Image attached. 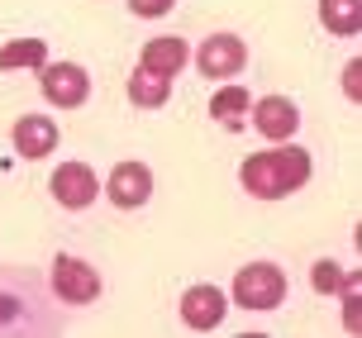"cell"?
<instances>
[{
    "label": "cell",
    "instance_id": "1",
    "mask_svg": "<svg viewBox=\"0 0 362 338\" xmlns=\"http://www.w3.org/2000/svg\"><path fill=\"white\" fill-rule=\"evenodd\" d=\"M315 172V162H310L305 148H291V143H276L272 153H257V158H243L238 167V181H243V191L257 200H281L291 191H300Z\"/></svg>",
    "mask_w": 362,
    "mask_h": 338
},
{
    "label": "cell",
    "instance_id": "2",
    "mask_svg": "<svg viewBox=\"0 0 362 338\" xmlns=\"http://www.w3.org/2000/svg\"><path fill=\"white\" fill-rule=\"evenodd\" d=\"M234 305L238 310H253V315H267L286 301V272L276 262H248V267L234 272Z\"/></svg>",
    "mask_w": 362,
    "mask_h": 338
},
{
    "label": "cell",
    "instance_id": "3",
    "mask_svg": "<svg viewBox=\"0 0 362 338\" xmlns=\"http://www.w3.org/2000/svg\"><path fill=\"white\" fill-rule=\"evenodd\" d=\"M38 86H43L48 105L76 110V105H86V95H90V71L81 62H43L38 67Z\"/></svg>",
    "mask_w": 362,
    "mask_h": 338
},
{
    "label": "cell",
    "instance_id": "4",
    "mask_svg": "<svg viewBox=\"0 0 362 338\" xmlns=\"http://www.w3.org/2000/svg\"><path fill=\"white\" fill-rule=\"evenodd\" d=\"M53 291L57 301L67 305H90L95 296H100V272L90 267L86 257H53Z\"/></svg>",
    "mask_w": 362,
    "mask_h": 338
},
{
    "label": "cell",
    "instance_id": "5",
    "mask_svg": "<svg viewBox=\"0 0 362 338\" xmlns=\"http://www.w3.org/2000/svg\"><path fill=\"white\" fill-rule=\"evenodd\" d=\"M48 191H53V200L62 210H86L90 200L100 196V177L86 162H62L53 172V181H48Z\"/></svg>",
    "mask_w": 362,
    "mask_h": 338
},
{
    "label": "cell",
    "instance_id": "6",
    "mask_svg": "<svg viewBox=\"0 0 362 338\" xmlns=\"http://www.w3.org/2000/svg\"><path fill=\"white\" fill-rule=\"evenodd\" d=\"M200 71L210 76V81H229V76H238L243 71V62H248V43L238 34H210L205 43H200Z\"/></svg>",
    "mask_w": 362,
    "mask_h": 338
},
{
    "label": "cell",
    "instance_id": "7",
    "mask_svg": "<svg viewBox=\"0 0 362 338\" xmlns=\"http://www.w3.org/2000/svg\"><path fill=\"white\" fill-rule=\"evenodd\" d=\"M248 120L257 124L262 139L286 143V139H296V129H300V105H296L291 95H262L257 105H248Z\"/></svg>",
    "mask_w": 362,
    "mask_h": 338
},
{
    "label": "cell",
    "instance_id": "8",
    "mask_svg": "<svg viewBox=\"0 0 362 338\" xmlns=\"http://www.w3.org/2000/svg\"><path fill=\"white\" fill-rule=\"evenodd\" d=\"M224 315H229V296L219 291V286H191L186 296H181V324L186 329H196V334H210V329H219L224 324Z\"/></svg>",
    "mask_w": 362,
    "mask_h": 338
},
{
    "label": "cell",
    "instance_id": "9",
    "mask_svg": "<svg viewBox=\"0 0 362 338\" xmlns=\"http://www.w3.org/2000/svg\"><path fill=\"white\" fill-rule=\"evenodd\" d=\"M105 196L119 205V210H139L153 196V172L144 162H115V172L105 181Z\"/></svg>",
    "mask_w": 362,
    "mask_h": 338
},
{
    "label": "cell",
    "instance_id": "10",
    "mask_svg": "<svg viewBox=\"0 0 362 338\" xmlns=\"http://www.w3.org/2000/svg\"><path fill=\"white\" fill-rule=\"evenodd\" d=\"M10 143H15L19 158L38 162L57 148V124L48 115H24V120H15V129H10Z\"/></svg>",
    "mask_w": 362,
    "mask_h": 338
},
{
    "label": "cell",
    "instance_id": "11",
    "mask_svg": "<svg viewBox=\"0 0 362 338\" xmlns=\"http://www.w3.org/2000/svg\"><path fill=\"white\" fill-rule=\"evenodd\" d=\"M139 67L153 71V76H177L181 67H186V43H181L177 34H163V38H153V43H144V57H139Z\"/></svg>",
    "mask_w": 362,
    "mask_h": 338
},
{
    "label": "cell",
    "instance_id": "12",
    "mask_svg": "<svg viewBox=\"0 0 362 338\" xmlns=\"http://www.w3.org/2000/svg\"><path fill=\"white\" fill-rule=\"evenodd\" d=\"M248 105H253V95H248V86H224L215 91V100H210V115H215L224 129H243L248 124Z\"/></svg>",
    "mask_w": 362,
    "mask_h": 338
},
{
    "label": "cell",
    "instance_id": "13",
    "mask_svg": "<svg viewBox=\"0 0 362 338\" xmlns=\"http://www.w3.org/2000/svg\"><path fill=\"white\" fill-rule=\"evenodd\" d=\"M320 24L339 38H353L362 29V0H320Z\"/></svg>",
    "mask_w": 362,
    "mask_h": 338
},
{
    "label": "cell",
    "instance_id": "14",
    "mask_svg": "<svg viewBox=\"0 0 362 338\" xmlns=\"http://www.w3.org/2000/svg\"><path fill=\"white\" fill-rule=\"evenodd\" d=\"M167 95H172V81L167 76H153V71L134 67V76H129V105L158 110V105H167Z\"/></svg>",
    "mask_w": 362,
    "mask_h": 338
},
{
    "label": "cell",
    "instance_id": "15",
    "mask_svg": "<svg viewBox=\"0 0 362 338\" xmlns=\"http://www.w3.org/2000/svg\"><path fill=\"white\" fill-rule=\"evenodd\" d=\"M48 62V43L43 38H10L0 48V71H19V67H43Z\"/></svg>",
    "mask_w": 362,
    "mask_h": 338
},
{
    "label": "cell",
    "instance_id": "16",
    "mask_svg": "<svg viewBox=\"0 0 362 338\" xmlns=\"http://www.w3.org/2000/svg\"><path fill=\"white\" fill-rule=\"evenodd\" d=\"M310 286H315L320 296H339V291H348V286H362V276L348 272V267H339L334 257H320V262L310 267Z\"/></svg>",
    "mask_w": 362,
    "mask_h": 338
},
{
    "label": "cell",
    "instance_id": "17",
    "mask_svg": "<svg viewBox=\"0 0 362 338\" xmlns=\"http://www.w3.org/2000/svg\"><path fill=\"white\" fill-rule=\"evenodd\" d=\"M358 291H362V286L339 291V296H344V324H348V334H358V329H362V301H358Z\"/></svg>",
    "mask_w": 362,
    "mask_h": 338
},
{
    "label": "cell",
    "instance_id": "18",
    "mask_svg": "<svg viewBox=\"0 0 362 338\" xmlns=\"http://www.w3.org/2000/svg\"><path fill=\"white\" fill-rule=\"evenodd\" d=\"M172 5H177V0H129V10H134L139 19H163Z\"/></svg>",
    "mask_w": 362,
    "mask_h": 338
},
{
    "label": "cell",
    "instance_id": "19",
    "mask_svg": "<svg viewBox=\"0 0 362 338\" xmlns=\"http://www.w3.org/2000/svg\"><path fill=\"white\" fill-rule=\"evenodd\" d=\"M344 91H348V100H362V62L358 57L344 67Z\"/></svg>",
    "mask_w": 362,
    "mask_h": 338
}]
</instances>
